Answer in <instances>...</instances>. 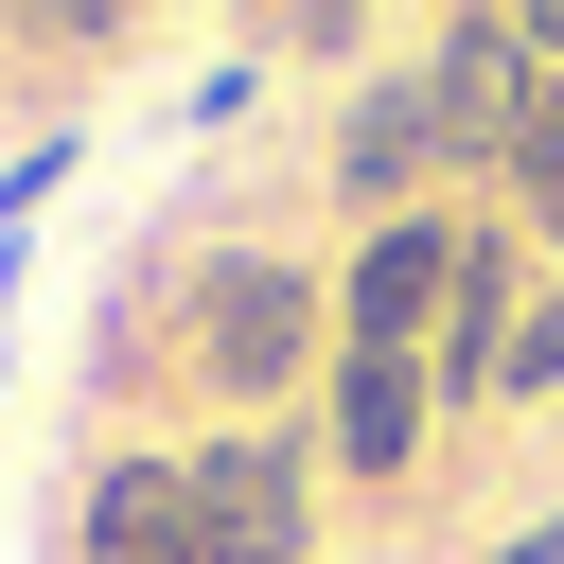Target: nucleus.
Segmentation results:
<instances>
[{"label":"nucleus","instance_id":"1","mask_svg":"<svg viewBox=\"0 0 564 564\" xmlns=\"http://www.w3.org/2000/svg\"><path fill=\"white\" fill-rule=\"evenodd\" d=\"M176 370H194L229 423H264L300 370H335V282L282 264V247H212V264L176 282Z\"/></svg>","mask_w":564,"mask_h":564},{"label":"nucleus","instance_id":"2","mask_svg":"<svg viewBox=\"0 0 564 564\" xmlns=\"http://www.w3.org/2000/svg\"><path fill=\"white\" fill-rule=\"evenodd\" d=\"M176 458H194V546H212V564H317V441L212 423V441H176Z\"/></svg>","mask_w":564,"mask_h":564},{"label":"nucleus","instance_id":"3","mask_svg":"<svg viewBox=\"0 0 564 564\" xmlns=\"http://www.w3.org/2000/svg\"><path fill=\"white\" fill-rule=\"evenodd\" d=\"M405 70H423V123H441V159H458V176H494V159H511V123H529V88H546V70H529V35H511L494 0H458Z\"/></svg>","mask_w":564,"mask_h":564},{"label":"nucleus","instance_id":"4","mask_svg":"<svg viewBox=\"0 0 564 564\" xmlns=\"http://www.w3.org/2000/svg\"><path fill=\"white\" fill-rule=\"evenodd\" d=\"M423 441H441V370H423V352H335V370H317V476L405 494Z\"/></svg>","mask_w":564,"mask_h":564},{"label":"nucleus","instance_id":"5","mask_svg":"<svg viewBox=\"0 0 564 564\" xmlns=\"http://www.w3.org/2000/svg\"><path fill=\"white\" fill-rule=\"evenodd\" d=\"M458 300V212H388L352 229V282H335V352H423Z\"/></svg>","mask_w":564,"mask_h":564},{"label":"nucleus","instance_id":"6","mask_svg":"<svg viewBox=\"0 0 564 564\" xmlns=\"http://www.w3.org/2000/svg\"><path fill=\"white\" fill-rule=\"evenodd\" d=\"M70 564H212L194 546V458L176 441H123L70 476Z\"/></svg>","mask_w":564,"mask_h":564},{"label":"nucleus","instance_id":"7","mask_svg":"<svg viewBox=\"0 0 564 564\" xmlns=\"http://www.w3.org/2000/svg\"><path fill=\"white\" fill-rule=\"evenodd\" d=\"M441 176H458V159H441V123H423V70H370V88L335 106V194L388 229V212H441Z\"/></svg>","mask_w":564,"mask_h":564},{"label":"nucleus","instance_id":"8","mask_svg":"<svg viewBox=\"0 0 564 564\" xmlns=\"http://www.w3.org/2000/svg\"><path fill=\"white\" fill-rule=\"evenodd\" d=\"M511 317H529V282H511V229H458V300H441V335H423L441 405H494V370H511Z\"/></svg>","mask_w":564,"mask_h":564},{"label":"nucleus","instance_id":"9","mask_svg":"<svg viewBox=\"0 0 564 564\" xmlns=\"http://www.w3.org/2000/svg\"><path fill=\"white\" fill-rule=\"evenodd\" d=\"M494 176H511V229H529V247H564V70L529 88V123H511V159H494Z\"/></svg>","mask_w":564,"mask_h":564},{"label":"nucleus","instance_id":"10","mask_svg":"<svg viewBox=\"0 0 564 564\" xmlns=\"http://www.w3.org/2000/svg\"><path fill=\"white\" fill-rule=\"evenodd\" d=\"M494 405H564V300H529V317H511V370H494Z\"/></svg>","mask_w":564,"mask_h":564},{"label":"nucleus","instance_id":"11","mask_svg":"<svg viewBox=\"0 0 564 564\" xmlns=\"http://www.w3.org/2000/svg\"><path fill=\"white\" fill-rule=\"evenodd\" d=\"M35 194H70V141H18V159H0V247L35 229Z\"/></svg>","mask_w":564,"mask_h":564},{"label":"nucleus","instance_id":"12","mask_svg":"<svg viewBox=\"0 0 564 564\" xmlns=\"http://www.w3.org/2000/svg\"><path fill=\"white\" fill-rule=\"evenodd\" d=\"M511 35H529V70H564V0H494Z\"/></svg>","mask_w":564,"mask_h":564},{"label":"nucleus","instance_id":"13","mask_svg":"<svg viewBox=\"0 0 564 564\" xmlns=\"http://www.w3.org/2000/svg\"><path fill=\"white\" fill-rule=\"evenodd\" d=\"M476 564H564V511H529L511 546H476Z\"/></svg>","mask_w":564,"mask_h":564},{"label":"nucleus","instance_id":"14","mask_svg":"<svg viewBox=\"0 0 564 564\" xmlns=\"http://www.w3.org/2000/svg\"><path fill=\"white\" fill-rule=\"evenodd\" d=\"M123 18H141V0H53V35H123Z\"/></svg>","mask_w":564,"mask_h":564},{"label":"nucleus","instance_id":"15","mask_svg":"<svg viewBox=\"0 0 564 564\" xmlns=\"http://www.w3.org/2000/svg\"><path fill=\"white\" fill-rule=\"evenodd\" d=\"M546 423H564V405H546Z\"/></svg>","mask_w":564,"mask_h":564}]
</instances>
